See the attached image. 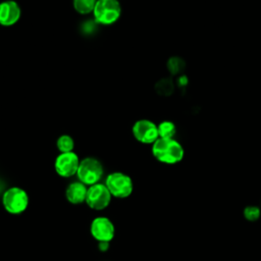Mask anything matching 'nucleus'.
<instances>
[{"label": "nucleus", "instance_id": "16", "mask_svg": "<svg viewBox=\"0 0 261 261\" xmlns=\"http://www.w3.org/2000/svg\"><path fill=\"white\" fill-rule=\"evenodd\" d=\"M156 89L157 92L160 95H164V96H168L172 93L173 91V84L172 81L169 79H163L161 81L158 82V84L156 85Z\"/></svg>", "mask_w": 261, "mask_h": 261}, {"label": "nucleus", "instance_id": "6", "mask_svg": "<svg viewBox=\"0 0 261 261\" xmlns=\"http://www.w3.org/2000/svg\"><path fill=\"white\" fill-rule=\"evenodd\" d=\"M111 200L112 196L104 182H98L88 187L85 203L90 209L102 211L110 205Z\"/></svg>", "mask_w": 261, "mask_h": 261}, {"label": "nucleus", "instance_id": "8", "mask_svg": "<svg viewBox=\"0 0 261 261\" xmlns=\"http://www.w3.org/2000/svg\"><path fill=\"white\" fill-rule=\"evenodd\" d=\"M80 161L81 159L74 151L59 153L54 160V170L60 177H72L76 174Z\"/></svg>", "mask_w": 261, "mask_h": 261}, {"label": "nucleus", "instance_id": "7", "mask_svg": "<svg viewBox=\"0 0 261 261\" xmlns=\"http://www.w3.org/2000/svg\"><path fill=\"white\" fill-rule=\"evenodd\" d=\"M132 135L136 141L144 145H152L159 138L157 124L147 118H141L134 122Z\"/></svg>", "mask_w": 261, "mask_h": 261}, {"label": "nucleus", "instance_id": "3", "mask_svg": "<svg viewBox=\"0 0 261 261\" xmlns=\"http://www.w3.org/2000/svg\"><path fill=\"white\" fill-rule=\"evenodd\" d=\"M122 8L119 0H97L92 12L96 23L111 25L118 21Z\"/></svg>", "mask_w": 261, "mask_h": 261}, {"label": "nucleus", "instance_id": "13", "mask_svg": "<svg viewBox=\"0 0 261 261\" xmlns=\"http://www.w3.org/2000/svg\"><path fill=\"white\" fill-rule=\"evenodd\" d=\"M97 0H72V7L81 15H88L93 12Z\"/></svg>", "mask_w": 261, "mask_h": 261}, {"label": "nucleus", "instance_id": "9", "mask_svg": "<svg viewBox=\"0 0 261 261\" xmlns=\"http://www.w3.org/2000/svg\"><path fill=\"white\" fill-rule=\"evenodd\" d=\"M90 233L91 237L98 243H110L115 236L114 223L106 216H96L90 223Z\"/></svg>", "mask_w": 261, "mask_h": 261}, {"label": "nucleus", "instance_id": "11", "mask_svg": "<svg viewBox=\"0 0 261 261\" xmlns=\"http://www.w3.org/2000/svg\"><path fill=\"white\" fill-rule=\"evenodd\" d=\"M88 187L80 180L71 181L65 189V199L69 204L81 205L85 203Z\"/></svg>", "mask_w": 261, "mask_h": 261}, {"label": "nucleus", "instance_id": "10", "mask_svg": "<svg viewBox=\"0 0 261 261\" xmlns=\"http://www.w3.org/2000/svg\"><path fill=\"white\" fill-rule=\"evenodd\" d=\"M21 17V7L15 0L0 2V25L4 28L16 24Z\"/></svg>", "mask_w": 261, "mask_h": 261}, {"label": "nucleus", "instance_id": "18", "mask_svg": "<svg viewBox=\"0 0 261 261\" xmlns=\"http://www.w3.org/2000/svg\"><path fill=\"white\" fill-rule=\"evenodd\" d=\"M110 247V243L108 242H99L98 243V250L100 252H107Z\"/></svg>", "mask_w": 261, "mask_h": 261}, {"label": "nucleus", "instance_id": "4", "mask_svg": "<svg viewBox=\"0 0 261 261\" xmlns=\"http://www.w3.org/2000/svg\"><path fill=\"white\" fill-rule=\"evenodd\" d=\"M104 175V167L102 162L92 156L81 159L76 171V178L87 187L100 182Z\"/></svg>", "mask_w": 261, "mask_h": 261}, {"label": "nucleus", "instance_id": "2", "mask_svg": "<svg viewBox=\"0 0 261 261\" xmlns=\"http://www.w3.org/2000/svg\"><path fill=\"white\" fill-rule=\"evenodd\" d=\"M1 203L4 210L11 215H19L23 213L30 204L28 192L17 186L7 188L1 197Z\"/></svg>", "mask_w": 261, "mask_h": 261}, {"label": "nucleus", "instance_id": "17", "mask_svg": "<svg viewBox=\"0 0 261 261\" xmlns=\"http://www.w3.org/2000/svg\"><path fill=\"white\" fill-rule=\"evenodd\" d=\"M244 217L248 220V221H251V222H254V221H257L260 216H261V210L259 207L257 206H247L245 209H244Z\"/></svg>", "mask_w": 261, "mask_h": 261}, {"label": "nucleus", "instance_id": "12", "mask_svg": "<svg viewBox=\"0 0 261 261\" xmlns=\"http://www.w3.org/2000/svg\"><path fill=\"white\" fill-rule=\"evenodd\" d=\"M159 138L173 139L176 134V126L174 122L170 120H163L157 124Z\"/></svg>", "mask_w": 261, "mask_h": 261}, {"label": "nucleus", "instance_id": "1", "mask_svg": "<svg viewBox=\"0 0 261 261\" xmlns=\"http://www.w3.org/2000/svg\"><path fill=\"white\" fill-rule=\"evenodd\" d=\"M151 152L157 161L168 165H173L180 162L185 156L184 147L174 138H158L151 145Z\"/></svg>", "mask_w": 261, "mask_h": 261}, {"label": "nucleus", "instance_id": "14", "mask_svg": "<svg viewBox=\"0 0 261 261\" xmlns=\"http://www.w3.org/2000/svg\"><path fill=\"white\" fill-rule=\"evenodd\" d=\"M56 148L59 151V153L71 152L74 149V140L70 135H60L56 140Z\"/></svg>", "mask_w": 261, "mask_h": 261}, {"label": "nucleus", "instance_id": "15", "mask_svg": "<svg viewBox=\"0 0 261 261\" xmlns=\"http://www.w3.org/2000/svg\"><path fill=\"white\" fill-rule=\"evenodd\" d=\"M186 66L185 61L179 57H171L167 61V68L171 74H177L184 70Z\"/></svg>", "mask_w": 261, "mask_h": 261}, {"label": "nucleus", "instance_id": "5", "mask_svg": "<svg viewBox=\"0 0 261 261\" xmlns=\"http://www.w3.org/2000/svg\"><path fill=\"white\" fill-rule=\"evenodd\" d=\"M106 188L112 198L126 199L134 191V182L132 177L121 171H113L107 174L104 181Z\"/></svg>", "mask_w": 261, "mask_h": 261}]
</instances>
